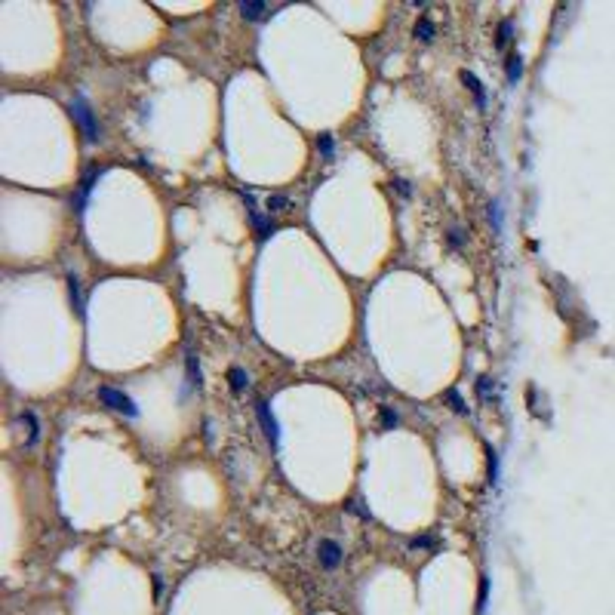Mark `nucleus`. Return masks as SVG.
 <instances>
[{"label": "nucleus", "mask_w": 615, "mask_h": 615, "mask_svg": "<svg viewBox=\"0 0 615 615\" xmlns=\"http://www.w3.org/2000/svg\"><path fill=\"white\" fill-rule=\"evenodd\" d=\"M320 148H323V154H333V139L323 136V139H320Z\"/></svg>", "instance_id": "a211bd4d"}, {"label": "nucleus", "mask_w": 615, "mask_h": 615, "mask_svg": "<svg viewBox=\"0 0 615 615\" xmlns=\"http://www.w3.org/2000/svg\"><path fill=\"white\" fill-rule=\"evenodd\" d=\"M520 74H523V58H520V56H511V58H508V80L517 83Z\"/></svg>", "instance_id": "6e6552de"}, {"label": "nucleus", "mask_w": 615, "mask_h": 615, "mask_svg": "<svg viewBox=\"0 0 615 615\" xmlns=\"http://www.w3.org/2000/svg\"><path fill=\"white\" fill-rule=\"evenodd\" d=\"M511 31H514L511 22H502V28H499V46H504V44L511 40Z\"/></svg>", "instance_id": "ddd939ff"}, {"label": "nucleus", "mask_w": 615, "mask_h": 615, "mask_svg": "<svg viewBox=\"0 0 615 615\" xmlns=\"http://www.w3.org/2000/svg\"><path fill=\"white\" fill-rule=\"evenodd\" d=\"M228 378H231V387H234V391H243V387H247V382H249V378H247V373H243L240 366H231Z\"/></svg>", "instance_id": "1a4fd4ad"}, {"label": "nucleus", "mask_w": 615, "mask_h": 615, "mask_svg": "<svg viewBox=\"0 0 615 615\" xmlns=\"http://www.w3.org/2000/svg\"><path fill=\"white\" fill-rule=\"evenodd\" d=\"M434 35H437V28L431 25V19H418V22H416V37L422 40V44H431Z\"/></svg>", "instance_id": "423d86ee"}, {"label": "nucleus", "mask_w": 615, "mask_h": 615, "mask_svg": "<svg viewBox=\"0 0 615 615\" xmlns=\"http://www.w3.org/2000/svg\"><path fill=\"white\" fill-rule=\"evenodd\" d=\"M382 425H385V428H394V425H397V412L382 409Z\"/></svg>", "instance_id": "dca6fc26"}, {"label": "nucleus", "mask_w": 615, "mask_h": 615, "mask_svg": "<svg viewBox=\"0 0 615 615\" xmlns=\"http://www.w3.org/2000/svg\"><path fill=\"white\" fill-rule=\"evenodd\" d=\"M256 412H259V422H262V428H265V437H268L271 443H277V440H280V428H277V418L271 416L268 403L259 400V403H256Z\"/></svg>", "instance_id": "20e7f679"}, {"label": "nucleus", "mask_w": 615, "mask_h": 615, "mask_svg": "<svg viewBox=\"0 0 615 615\" xmlns=\"http://www.w3.org/2000/svg\"><path fill=\"white\" fill-rule=\"evenodd\" d=\"M461 80H465V87H468L471 92H474V99H477V105H483V102H486V96H483V83H480V80L474 77V74H468V71H465V74H461Z\"/></svg>", "instance_id": "0eeeda50"}, {"label": "nucleus", "mask_w": 615, "mask_h": 615, "mask_svg": "<svg viewBox=\"0 0 615 615\" xmlns=\"http://www.w3.org/2000/svg\"><path fill=\"white\" fill-rule=\"evenodd\" d=\"M22 425H28V443H37V422L31 412H25L22 416Z\"/></svg>", "instance_id": "9b49d317"}, {"label": "nucleus", "mask_w": 615, "mask_h": 615, "mask_svg": "<svg viewBox=\"0 0 615 615\" xmlns=\"http://www.w3.org/2000/svg\"><path fill=\"white\" fill-rule=\"evenodd\" d=\"M490 222L495 225V231L502 228V213H499V204H490Z\"/></svg>", "instance_id": "4468645a"}, {"label": "nucleus", "mask_w": 615, "mask_h": 615, "mask_svg": "<svg viewBox=\"0 0 615 615\" xmlns=\"http://www.w3.org/2000/svg\"><path fill=\"white\" fill-rule=\"evenodd\" d=\"M188 378H191V385H200V369H197L194 354H188Z\"/></svg>", "instance_id": "f8f14e48"}, {"label": "nucleus", "mask_w": 615, "mask_h": 615, "mask_svg": "<svg viewBox=\"0 0 615 615\" xmlns=\"http://www.w3.org/2000/svg\"><path fill=\"white\" fill-rule=\"evenodd\" d=\"M397 188H400V194H409V185L403 182V179H397Z\"/></svg>", "instance_id": "6ab92c4d"}, {"label": "nucleus", "mask_w": 615, "mask_h": 615, "mask_svg": "<svg viewBox=\"0 0 615 615\" xmlns=\"http://www.w3.org/2000/svg\"><path fill=\"white\" fill-rule=\"evenodd\" d=\"M68 292H71V302H74V308L83 314V299H80V283L74 280V277H68Z\"/></svg>", "instance_id": "9d476101"}, {"label": "nucleus", "mask_w": 615, "mask_h": 615, "mask_svg": "<svg viewBox=\"0 0 615 615\" xmlns=\"http://www.w3.org/2000/svg\"><path fill=\"white\" fill-rule=\"evenodd\" d=\"M265 13H268V4H256V0H243L240 4V15L249 22H259Z\"/></svg>", "instance_id": "39448f33"}, {"label": "nucleus", "mask_w": 615, "mask_h": 615, "mask_svg": "<svg viewBox=\"0 0 615 615\" xmlns=\"http://www.w3.org/2000/svg\"><path fill=\"white\" fill-rule=\"evenodd\" d=\"M99 397H102L105 406H111L114 412H120V416H130V418L139 416V406L126 397L123 391H114V387H99Z\"/></svg>", "instance_id": "f03ea898"}, {"label": "nucleus", "mask_w": 615, "mask_h": 615, "mask_svg": "<svg viewBox=\"0 0 615 615\" xmlns=\"http://www.w3.org/2000/svg\"><path fill=\"white\" fill-rule=\"evenodd\" d=\"M446 397H449V403H452V409H456V412H465V403H461V397H459L456 391H449Z\"/></svg>", "instance_id": "f3484780"}, {"label": "nucleus", "mask_w": 615, "mask_h": 615, "mask_svg": "<svg viewBox=\"0 0 615 615\" xmlns=\"http://www.w3.org/2000/svg\"><path fill=\"white\" fill-rule=\"evenodd\" d=\"M71 117L80 123V130H83V136H87V142H99V123H96V117H92L89 105L83 102L80 96L71 102Z\"/></svg>", "instance_id": "f257e3e1"}, {"label": "nucleus", "mask_w": 615, "mask_h": 615, "mask_svg": "<svg viewBox=\"0 0 615 615\" xmlns=\"http://www.w3.org/2000/svg\"><path fill=\"white\" fill-rule=\"evenodd\" d=\"M490 480L492 483L499 480V456H495V452H490Z\"/></svg>", "instance_id": "2eb2a0df"}, {"label": "nucleus", "mask_w": 615, "mask_h": 615, "mask_svg": "<svg viewBox=\"0 0 615 615\" xmlns=\"http://www.w3.org/2000/svg\"><path fill=\"white\" fill-rule=\"evenodd\" d=\"M317 557H320V566L326 569H335L342 563V545L333 542V538H320L317 545Z\"/></svg>", "instance_id": "7ed1b4c3"}]
</instances>
